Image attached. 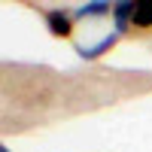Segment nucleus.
I'll use <instances>...</instances> for the list:
<instances>
[{"label": "nucleus", "instance_id": "20e7f679", "mask_svg": "<svg viewBox=\"0 0 152 152\" xmlns=\"http://www.w3.org/2000/svg\"><path fill=\"white\" fill-rule=\"evenodd\" d=\"M107 12H113V3H107V0H91V3H82L79 9H73V15L88 18V15H107Z\"/></svg>", "mask_w": 152, "mask_h": 152}, {"label": "nucleus", "instance_id": "423d86ee", "mask_svg": "<svg viewBox=\"0 0 152 152\" xmlns=\"http://www.w3.org/2000/svg\"><path fill=\"white\" fill-rule=\"evenodd\" d=\"M0 152H12V149H6V146H0Z\"/></svg>", "mask_w": 152, "mask_h": 152}, {"label": "nucleus", "instance_id": "f03ea898", "mask_svg": "<svg viewBox=\"0 0 152 152\" xmlns=\"http://www.w3.org/2000/svg\"><path fill=\"white\" fill-rule=\"evenodd\" d=\"M134 9H137L134 0H119V3H113V21H116V34H125V31L131 28V21H134Z\"/></svg>", "mask_w": 152, "mask_h": 152}, {"label": "nucleus", "instance_id": "7ed1b4c3", "mask_svg": "<svg viewBox=\"0 0 152 152\" xmlns=\"http://www.w3.org/2000/svg\"><path fill=\"white\" fill-rule=\"evenodd\" d=\"M116 40H119V34L113 31V34H107L104 40H97L94 46H82V49H76V52H79V58H85V61H91V58H97V55H104V52H110L113 46H116Z\"/></svg>", "mask_w": 152, "mask_h": 152}, {"label": "nucleus", "instance_id": "39448f33", "mask_svg": "<svg viewBox=\"0 0 152 152\" xmlns=\"http://www.w3.org/2000/svg\"><path fill=\"white\" fill-rule=\"evenodd\" d=\"M131 24H134V28H149V24H152V0H140V3H137Z\"/></svg>", "mask_w": 152, "mask_h": 152}, {"label": "nucleus", "instance_id": "f257e3e1", "mask_svg": "<svg viewBox=\"0 0 152 152\" xmlns=\"http://www.w3.org/2000/svg\"><path fill=\"white\" fill-rule=\"evenodd\" d=\"M46 28H49V34H55V37H70L73 34L70 12L67 9H49L46 12Z\"/></svg>", "mask_w": 152, "mask_h": 152}]
</instances>
